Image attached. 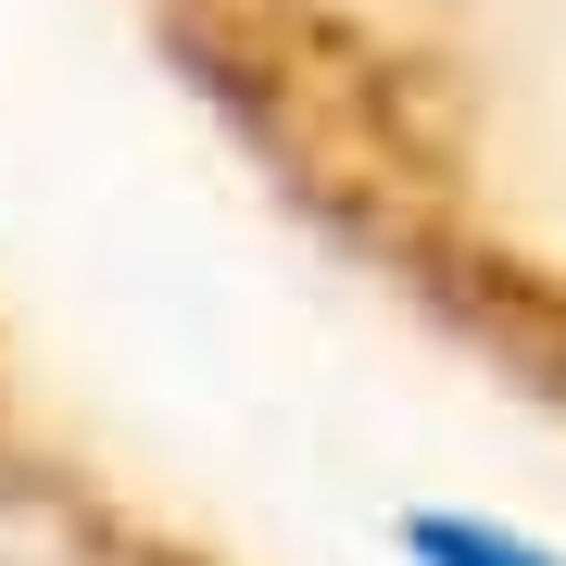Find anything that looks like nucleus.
Masks as SVG:
<instances>
[{
  "mask_svg": "<svg viewBox=\"0 0 566 566\" xmlns=\"http://www.w3.org/2000/svg\"><path fill=\"white\" fill-rule=\"evenodd\" d=\"M177 39L214 102L290 164L315 227H340L390 290L428 303V327L566 416V240H542L504 189H465L365 25H340V0H189Z\"/></svg>",
  "mask_w": 566,
  "mask_h": 566,
  "instance_id": "obj_1",
  "label": "nucleus"
}]
</instances>
